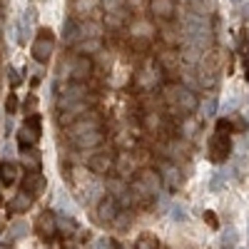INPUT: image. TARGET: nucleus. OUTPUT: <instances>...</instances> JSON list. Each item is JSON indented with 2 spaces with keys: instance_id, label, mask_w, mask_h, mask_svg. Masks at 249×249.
Here are the masks:
<instances>
[{
  "instance_id": "f03ea898",
  "label": "nucleus",
  "mask_w": 249,
  "mask_h": 249,
  "mask_svg": "<svg viewBox=\"0 0 249 249\" xmlns=\"http://www.w3.org/2000/svg\"><path fill=\"white\" fill-rule=\"evenodd\" d=\"M40 135H43V130H40V115H30L25 117V122L20 124V130H18V147L20 150H33Z\"/></svg>"
},
{
  "instance_id": "2eb2a0df",
  "label": "nucleus",
  "mask_w": 249,
  "mask_h": 249,
  "mask_svg": "<svg viewBox=\"0 0 249 249\" xmlns=\"http://www.w3.org/2000/svg\"><path fill=\"white\" fill-rule=\"evenodd\" d=\"M80 37V30H77V20L75 18H68L65 23H62V40L70 45V43H75V40Z\"/></svg>"
},
{
  "instance_id": "4be33fe9",
  "label": "nucleus",
  "mask_w": 249,
  "mask_h": 249,
  "mask_svg": "<svg viewBox=\"0 0 249 249\" xmlns=\"http://www.w3.org/2000/svg\"><path fill=\"white\" fill-rule=\"evenodd\" d=\"M192 3H195L199 15H212L214 8H217V0H192Z\"/></svg>"
},
{
  "instance_id": "39448f33",
  "label": "nucleus",
  "mask_w": 249,
  "mask_h": 249,
  "mask_svg": "<svg viewBox=\"0 0 249 249\" xmlns=\"http://www.w3.org/2000/svg\"><path fill=\"white\" fill-rule=\"evenodd\" d=\"M160 187H162V177L152 170H144V172H140L132 190H137L140 195H160Z\"/></svg>"
},
{
  "instance_id": "0eeeda50",
  "label": "nucleus",
  "mask_w": 249,
  "mask_h": 249,
  "mask_svg": "<svg viewBox=\"0 0 249 249\" xmlns=\"http://www.w3.org/2000/svg\"><path fill=\"white\" fill-rule=\"evenodd\" d=\"M18 177H20V167L15 162L5 160L3 164H0V184H3V187H13L18 182Z\"/></svg>"
},
{
  "instance_id": "72a5a7b5",
  "label": "nucleus",
  "mask_w": 249,
  "mask_h": 249,
  "mask_svg": "<svg viewBox=\"0 0 249 249\" xmlns=\"http://www.w3.org/2000/svg\"><path fill=\"white\" fill-rule=\"evenodd\" d=\"M242 65H244V77L249 80V50L242 55Z\"/></svg>"
},
{
  "instance_id": "e433bc0d",
  "label": "nucleus",
  "mask_w": 249,
  "mask_h": 249,
  "mask_svg": "<svg viewBox=\"0 0 249 249\" xmlns=\"http://www.w3.org/2000/svg\"><path fill=\"white\" fill-rule=\"evenodd\" d=\"M242 18H249V3L242 5Z\"/></svg>"
},
{
  "instance_id": "7c9ffc66",
  "label": "nucleus",
  "mask_w": 249,
  "mask_h": 249,
  "mask_svg": "<svg viewBox=\"0 0 249 249\" xmlns=\"http://www.w3.org/2000/svg\"><path fill=\"white\" fill-rule=\"evenodd\" d=\"M92 249H115V244H112V239L110 237H100L97 242H95V247Z\"/></svg>"
},
{
  "instance_id": "423d86ee",
  "label": "nucleus",
  "mask_w": 249,
  "mask_h": 249,
  "mask_svg": "<svg viewBox=\"0 0 249 249\" xmlns=\"http://www.w3.org/2000/svg\"><path fill=\"white\" fill-rule=\"evenodd\" d=\"M120 212H117V199L112 197V195H105L100 199V204H97V217H100V222H115V217H117Z\"/></svg>"
},
{
  "instance_id": "6ab92c4d",
  "label": "nucleus",
  "mask_w": 249,
  "mask_h": 249,
  "mask_svg": "<svg viewBox=\"0 0 249 249\" xmlns=\"http://www.w3.org/2000/svg\"><path fill=\"white\" fill-rule=\"evenodd\" d=\"M237 242H239L237 230H234V227H227V230L222 232V237H219V249H234Z\"/></svg>"
},
{
  "instance_id": "9d476101",
  "label": "nucleus",
  "mask_w": 249,
  "mask_h": 249,
  "mask_svg": "<svg viewBox=\"0 0 249 249\" xmlns=\"http://www.w3.org/2000/svg\"><path fill=\"white\" fill-rule=\"evenodd\" d=\"M90 60L85 57V55H80V57H75V62H72V68H70V75H72V80L75 82H80V80H85L88 75H90Z\"/></svg>"
},
{
  "instance_id": "9b49d317",
  "label": "nucleus",
  "mask_w": 249,
  "mask_h": 249,
  "mask_svg": "<svg viewBox=\"0 0 249 249\" xmlns=\"http://www.w3.org/2000/svg\"><path fill=\"white\" fill-rule=\"evenodd\" d=\"M75 140V144L80 150H90V147H97V144L102 142V135H100V130H95V132H85V135H77V137H72Z\"/></svg>"
},
{
  "instance_id": "a211bd4d",
  "label": "nucleus",
  "mask_w": 249,
  "mask_h": 249,
  "mask_svg": "<svg viewBox=\"0 0 249 249\" xmlns=\"http://www.w3.org/2000/svg\"><path fill=\"white\" fill-rule=\"evenodd\" d=\"M37 230H40V234H43V237H53V234L57 232L55 217H53V214H43V217L37 219Z\"/></svg>"
},
{
  "instance_id": "2f4dec72",
  "label": "nucleus",
  "mask_w": 249,
  "mask_h": 249,
  "mask_svg": "<svg viewBox=\"0 0 249 249\" xmlns=\"http://www.w3.org/2000/svg\"><path fill=\"white\" fill-rule=\"evenodd\" d=\"M18 110V97L15 95H8V105H5V115H15Z\"/></svg>"
},
{
  "instance_id": "5701e85b",
  "label": "nucleus",
  "mask_w": 249,
  "mask_h": 249,
  "mask_svg": "<svg viewBox=\"0 0 249 249\" xmlns=\"http://www.w3.org/2000/svg\"><path fill=\"white\" fill-rule=\"evenodd\" d=\"M97 3H100V0H75V10L77 13H85V15H95Z\"/></svg>"
},
{
  "instance_id": "f257e3e1",
  "label": "nucleus",
  "mask_w": 249,
  "mask_h": 249,
  "mask_svg": "<svg viewBox=\"0 0 249 249\" xmlns=\"http://www.w3.org/2000/svg\"><path fill=\"white\" fill-rule=\"evenodd\" d=\"M167 100L172 102L179 112H184V115H190V112H195L199 107L197 95L190 88H184V85H170L167 88Z\"/></svg>"
},
{
  "instance_id": "7ed1b4c3",
  "label": "nucleus",
  "mask_w": 249,
  "mask_h": 249,
  "mask_svg": "<svg viewBox=\"0 0 249 249\" xmlns=\"http://www.w3.org/2000/svg\"><path fill=\"white\" fill-rule=\"evenodd\" d=\"M53 50H55V37H53V30H50V28H43V30L37 33L35 43H33V57H35L37 62H48V60H50V55H53Z\"/></svg>"
},
{
  "instance_id": "c756f323",
  "label": "nucleus",
  "mask_w": 249,
  "mask_h": 249,
  "mask_svg": "<svg viewBox=\"0 0 249 249\" xmlns=\"http://www.w3.org/2000/svg\"><path fill=\"white\" fill-rule=\"evenodd\" d=\"M100 3L105 5V8L110 10V13H115V10H120V8L124 5V0H100Z\"/></svg>"
},
{
  "instance_id": "412c9836",
  "label": "nucleus",
  "mask_w": 249,
  "mask_h": 249,
  "mask_svg": "<svg viewBox=\"0 0 249 249\" xmlns=\"http://www.w3.org/2000/svg\"><path fill=\"white\" fill-rule=\"evenodd\" d=\"M227 179H230V170H217L214 175H212V182H210V187L217 192V190H222V187L227 184Z\"/></svg>"
},
{
  "instance_id": "a878e982",
  "label": "nucleus",
  "mask_w": 249,
  "mask_h": 249,
  "mask_svg": "<svg viewBox=\"0 0 249 249\" xmlns=\"http://www.w3.org/2000/svg\"><path fill=\"white\" fill-rule=\"evenodd\" d=\"M199 110H202L204 117H214L217 115V97H207L202 105H199Z\"/></svg>"
},
{
  "instance_id": "ddd939ff",
  "label": "nucleus",
  "mask_w": 249,
  "mask_h": 249,
  "mask_svg": "<svg viewBox=\"0 0 249 249\" xmlns=\"http://www.w3.org/2000/svg\"><path fill=\"white\" fill-rule=\"evenodd\" d=\"M77 30H80V37H90V40H97L102 35V25L97 20H88V23H77Z\"/></svg>"
},
{
  "instance_id": "4c0bfd02",
  "label": "nucleus",
  "mask_w": 249,
  "mask_h": 249,
  "mask_svg": "<svg viewBox=\"0 0 249 249\" xmlns=\"http://www.w3.org/2000/svg\"><path fill=\"white\" fill-rule=\"evenodd\" d=\"M232 3H234V5H244V3H247V0H232Z\"/></svg>"
},
{
  "instance_id": "58836bf2",
  "label": "nucleus",
  "mask_w": 249,
  "mask_h": 249,
  "mask_svg": "<svg viewBox=\"0 0 249 249\" xmlns=\"http://www.w3.org/2000/svg\"><path fill=\"white\" fill-rule=\"evenodd\" d=\"M172 3H175V0H172Z\"/></svg>"
},
{
  "instance_id": "b1692460",
  "label": "nucleus",
  "mask_w": 249,
  "mask_h": 249,
  "mask_svg": "<svg viewBox=\"0 0 249 249\" xmlns=\"http://www.w3.org/2000/svg\"><path fill=\"white\" fill-rule=\"evenodd\" d=\"M8 232H10V237H13V239L25 237V234H28V222H25V219H18V222H13Z\"/></svg>"
},
{
  "instance_id": "6e6552de",
  "label": "nucleus",
  "mask_w": 249,
  "mask_h": 249,
  "mask_svg": "<svg viewBox=\"0 0 249 249\" xmlns=\"http://www.w3.org/2000/svg\"><path fill=\"white\" fill-rule=\"evenodd\" d=\"M85 95H88L85 85H82V82H75V85H70V88L65 90V97L60 100V105H65V107H72L75 102H82V100H85Z\"/></svg>"
},
{
  "instance_id": "1a4fd4ad",
  "label": "nucleus",
  "mask_w": 249,
  "mask_h": 249,
  "mask_svg": "<svg viewBox=\"0 0 249 249\" xmlns=\"http://www.w3.org/2000/svg\"><path fill=\"white\" fill-rule=\"evenodd\" d=\"M88 167H90L95 175H107L110 167H112V157H110V155H92L90 162H88Z\"/></svg>"
},
{
  "instance_id": "c9c22d12",
  "label": "nucleus",
  "mask_w": 249,
  "mask_h": 249,
  "mask_svg": "<svg viewBox=\"0 0 249 249\" xmlns=\"http://www.w3.org/2000/svg\"><path fill=\"white\" fill-rule=\"evenodd\" d=\"M204 217H207V222H210L212 227H217V219L212 217V212H204Z\"/></svg>"
},
{
  "instance_id": "c85d7f7f",
  "label": "nucleus",
  "mask_w": 249,
  "mask_h": 249,
  "mask_svg": "<svg viewBox=\"0 0 249 249\" xmlns=\"http://www.w3.org/2000/svg\"><path fill=\"white\" fill-rule=\"evenodd\" d=\"M77 50H80L82 55H88V53H97V50H100V40H88V43H80V45H77Z\"/></svg>"
},
{
  "instance_id": "393cba45",
  "label": "nucleus",
  "mask_w": 249,
  "mask_h": 249,
  "mask_svg": "<svg viewBox=\"0 0 249 249\" xmlns=\"http://www.w3.org/2000/svg\"><path fill=\"white\" fill-rule=\"evenodd\" d=\"M135 249H160V242H157L155 234H144V237L137 239V247Z\"/></svg>"
},
{
  "instance_id": "dca6fc26",
  "label": "nucleus",
  "mask_w": 249,
  "mask_h": 249,
  "mask_svg": "<svg viewBox=\"0 0 249 249\" xmlns=\"http://www.w3.org/2000/svg\"><path fill=\"white\" fill-rule=\"evenodd\" d=\"M95 130H100V124H97V120H80V122H75L72 127H70V132H72V137H77V135H85V132H95Z\"/></svg>"
},
{
  "instance_id": "f8f14e48",
  "label": "nucleus",
  "mask_w": 249,
  "mask_h": 249,
  "mask_svg": "<svg viewBox=\"0 0 249 249\" xmlns=\"http://www.w3.org/2000/svg\"><path fill=\"white\" fill-rule=\"evenodd\" d=\"M162 182L167 184V187H179V167L177 164H172V162H167V164H162Z\"/></svg>"
},
{
  "instance_id": "4468645a",
  "label": "nucleus",
  "mask_w": 249,
  "mask_h": 249,
  "mask_svg": "<svg viewBox=\"0 0 249 249\" xmlns=\"http://www.w3.org/2000/svg\"><path fill=\"white\" fill-rule=\"evenodd\" d=\"M150 10H152V15H157V18H170V15L175 13V3H172V0H152Z\"/></svg>"
},
{
  "instance_id": "bb28decb",
  "label": "nucleus",
  "mask_w": 249,
  "mask_h": 249,
  "mask_svg": "<svg viewBox=\"0 0 249 249\" xmlns=\"http://www.w3.org/2000/svg\"><path fill=\"white\" fill-rule=\"evenodd\" d=\"M152 33H155V28L150 23H142V20L132 25V35H137V37H150Z\"/></svg>"
},
{
  "instance_id": "f3484780",
  "label": "nucleus",
  "mask_w": 249,
  "mask_h": 249,
  "mask_svg": "<svg viewBox=\"0 0 249 249\" xmlns=\"http://www.w3.org/2000/svg\"><path fill=\"white\" fill-rule=\"evenodd\" d=\"M30 204H33V195L30 192H20L10 202V212H25V210H30Z\"/></svg>"
},
{
  "instance_id": "f704fd0d",
  "label": "nucleus",
  "mask_w": 249,
  "mask_h": 249,
  "mask_svg": "<svg viewBox=\"0 0 249 249\" xmlns=\"http://www.w3.org/2000/svg\"><path fill=\"white\" fill-rule=\"evenodd\" d=\"M8 75H10V82H13V85H18V82H20V77H18L15 68H8Z\"/></svg>"
},
{
  "instance_id": "20e7f679",
  "label": "nucleus",
  "mask_w": 249,
  "mask_h": 249,
  "mask_svg": "<svg viewBox=\"0 0 249 249\" xmlns=\"http://www.w3.org/2000/svg\"><path fill=\"white\" fill-rule=\"evenodd\" d=\"M230 155H232V137L214 132L210 140V157L214 162H224V160H230Z\"/></svg>"
},
{
  "instance_id": "cd10ccee",
  "label": "nucleus",
  "mask_w": 249,
  "mask_h": 249,
  "mask_svg": "<svg viewBox=\"0 0 249 249\" xmlns=\"http://www.w3.org/2000/svg\"><path fill=\"white\" fill-rule=\"evenodd\" d=\"M30 37V20L23 18L20 20V25H18V43H23L25 45V40Z\"/></svg>"
},
{
  "instance_id": "473e14b6",
  "label": "nucleus",
  "mask_w": 249,
  "mask_h": 249,
  "mask_svg": "<svg viewBox=\"0 0 249 249\" xmlns=\"http://www.w3.org/2000/svg\"><path fill=\"white\" fill-rule=\"evenodd\" d=\"M172 219H177V222L187 219V210H182V207H175V210H172Z\"/></svg>"
},
{
  "instance_id": "aec40b11",
  "label": "nucleus",
  "mask_w": 249,
  "mask_h": 249,
  "mask_svg": "<svg viewBox=\"0 0 249 249\" xmlns=\"http://www.w3.org/2000/svg\"><path fill=\"white\" fill-rule=\"evenodd\" d=\"M55 224H57V230L65 232V234H72L77 230V224H75L72 217H55Z\"/></svg>"
}]
</instances>
